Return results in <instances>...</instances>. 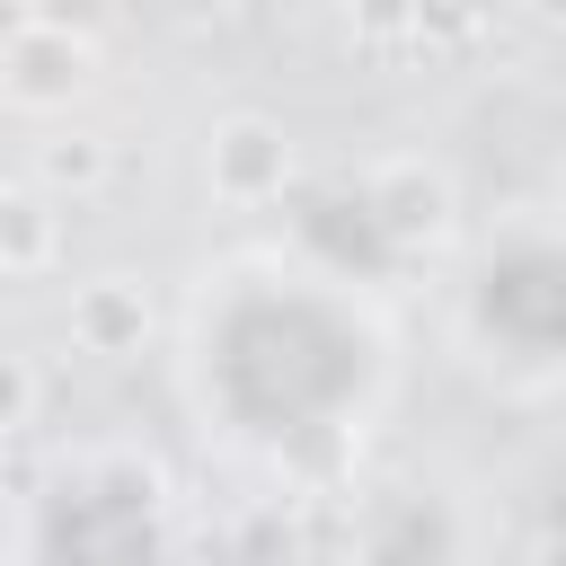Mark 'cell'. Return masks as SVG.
<instances>
[{
    "mask_svg": "<svg viewBox=\"0 0 566 566\" xmlns=\"http://www.w3.org/2000/svg\"><path fill=\"white\" fill-rule=\"evenodd\" d=\"M150 336V292L133 274H97L71 292V345L80 354H142Z\"/></svg>",
    "mask_w": 566,
    "mask_h": 566,
    "instance_id": "9c48e42d",
    "label": "cell"
},
{
    "mask_svg": "<svg viewBox=\"0 0 566 566\" xmlns=\"http://www.w3.org/2000/svg\"><path fill=\"white\" fill-rule=\"evenodd\" d=\"M345 566H469V513L433 478H380L354 504Z\"/></svg>",
    "mask_w": 566,
    "mask_h": 566,
    "instance_id": "277c9868",
    "label": "cell"
},
{
    "mask_svg": "<svg viewBox=\"0 0 566 566\" xmlns=\"http://www.w3.org/2000/svg\"><path fill=\"white\" fill-rule=\"evenodd\" d=\"M460 345L486 371L522 380V389L566 380V230L513 221L469 256V274H460Z\"/></svg>",
    "mask_w": 566,
    "mask_h": 566,
    "instance_id": "3957f363",
    "label": "cell"
},
{
    "mask_svg": "<svg viewBox=\"0 0 566 566\" xmlns=\"http://www.w3.org/2000/svg\"><path fill=\"white\" fill-rule=\"evenodd\" d=\"M35 407H44V371L0 345V442H18V433L35 424Z\"/></svg>",
    "mask_w": 566,
    "mask_h": 566,
    "instance_id": "7c38bea8",
    "label": "cell"
},
{
    "mask_svg": "<svg viewBox=\"0 0 566 566\" xmlns=\"http://www.w3.org/2000/svg\"><path fill=\"white\" fill-rule=\"evenodd\" d=\"M478 9H486V18H495V9H504V0H478Z\"/></svg>",
    "mask_w": 566,
    "mask_h": 566,
    "instance_id": "ac0fdd59",
    "label": "cell"
},
{
    "mask_svg": "<svg viewBox=\"0 0 566 566\" xmlns=\"http://www.w3.org/2000/svg\"><path fill=\"white\" fill-rule=\"evenodd\" d=\"M389 389V327L301 256H239L186 310V398L230 442L336 478Z\"/></svg>",
    "mask_w": 566,
    "mask_h": 566,
    "instance_id": "6da1fadb",
    "label": "cell"
},
{
    "mask_svg": "<svg viewBox=\"0 0 566 566\" xmlns=\"http://www.w3.org/2000/svg\"><path fill=\"white\" fill-rule=\"evenodd\" d=\"M106 168H115V150H106V133H88V124H62V133L35 142V186L62 195V203H71V195H97Z\"/></svg>",
    "mask_w": 566,
    "mask_h": 566,
    "instance_id": "8fae6325",
    "label": "cell"
},
{
    "mask_svg": "<svg viewBox=\"0 0 566 566\" xmlns=\"http://www.w3.org/2000/svg\"><path fill=\"white\" fill-rule=\"evenodd\" d=\"M363 195H371V212H380V230H389V248H398L407 265L433 256V248L460 230V186H451V168L424 159V150L371 159V168H363Z\"/></svg>",
    "mask_w": 566,
    "mask_h": 566,
    "instance_id": "52a82bcc",
    "label": "cell"
},
{
    "mask_svg": "<svg viewBox=\"0 0 566 566\" xmlns=\"http://www.w3.org/2000/svg\"><path fill=\"white\" fill-rule=\"evenodd\" d=\"M97 88V44L80 27H53V18H18L0 35V97L27 106V115H71L80 97Z\"/></svg>",
    "mask_w": 566,
    "mask_h": 566,
    "instance_id": "8992f818",
    "label": "cell"
},
{
    "mask_svg": "<svg viewBox=\"0 0 566 566\" xmlns=\"http://www.w3.org/2000/svg\"><path fill=\"white\" fill-rule=\"evenodd\" d=\"M168 9H186V18H221V9H239V0H168Z\"/></svg>",
    "mask_w": 566,
    "mask_h": 566,
    "instance_id": "2e32d148",
    "label": "cell"
},
{
    "mask_svg": "<svg viewBox=\"0 0 566 566\" xmlns=\"http://www.w3.org/2000/svg\"><path fill=\"white\" fill-rule=\"evenodd\" d=\"M486 9L478 0H416V44H451V35H469Z\"/></svg>",
    "mask_w": 566,
    "mask_h": 566,
    "instance_id": "5bb4252c",
    "label": "cell"
},
{
    "mask_svg": "<svg viewBox=\"0 0 566 566\" xmlns=\"http://www.w3.org/2000/svg\"><path fill=\"white\" fill-rule=\"evenodd\" d=\"M106 9H124V0H27V18H53V27H80V35H88V27L106 18Z\"/></svg>",
    "mask_w": 566,
    "mask_h": 566,
    "instance_id": "9a60e30c",
    "label": "cell"
},
{
    "mask_svg": "<svg viewBox=\"0 0 566 566\" xmlns=\"http://www.w3.org/2000/svg\"><path fill=\"white\" fill-rule=\"evenodd\" d=\"M203 186H212V203H230V212L283 203V195H292V133H283L274 115H256V106L221 115V124L203 133Z\"/></svg>",
    "mask_w": 566,
    "mask_h": 566,
    "instance_id": "ba28073f",
    "label": "cell"
},
{
    "mask_svg": "<svg viewBox=\"0 0 566 566\" xmlns=\"http://www.w3.org/2000/svg\"><path fill=\"white\" fill-rule=\"evenodd\" d=\"M354 44H371V53L416 44V0H354Z\"/></svg>",
    "mask_w": 566,
    "mask_h": 566,
    "instance_id": "4fadbf2b",
    "label": "cell"
},
{
    "mask_svg": "<svg viewBox=\"0 0 566 566\" xmlns=\"http://www.w3.org/2000/svg\"><path fill=\"white\" fill-rule=\"evenodd\" d=\"M27 566H177V504L150 451H71L27 495Z\"/></svg>",
    "mask_w": 566,
    "mask_h": 566,
    "instance_id": "7a4b0ae2",
    "label": "cell"
},
{
    "mask_svg": "<svg viewBox=\"0 0 566 566\" xmlns=\"http://www.w3.org/2000/svg\"><path fill=\"white\" fill-rule=\"evenodd\" d=\"M283 203H292V256H301V265H318L327 283L380 292V283L407 265V256L389 248V230H380V212H371L363 177H318V186H292Z\"/></svg>",
    "mask_w": 566,
    "mask_h": 566,
    "instance_id": "5b68a950",
    "label": "cell"
},
{
    "mask_svg": "<svg viewBox=\"0 0 566 566\" xmlns=\"http://www.w3.org/2000/svg\"><path fill=\"white\" fill-rule=\"evenodd\" d=\"M539 566H566V531H557V539H548V548H539Z\"/></svg>",
    "mask_w": 566,
    "mask_h": 566,
    "instance_id": "e0dca14e",
    "label": "cell"
},
{
    "mask_svg": "<svg viewBox=\"0 0 566 566\" xmlns=\"http://www.w3.org/2000/svg\"><path fill=\"white\" fill-rule=\"evenodd\" d=\"M62 256V195L0 186V274H44Z\"/></svg>",
    "mask_w": 566,
    "mask_h": 566,
    "instance_id": "30bf717a",
    "label": "cell"
}]
</instances>
